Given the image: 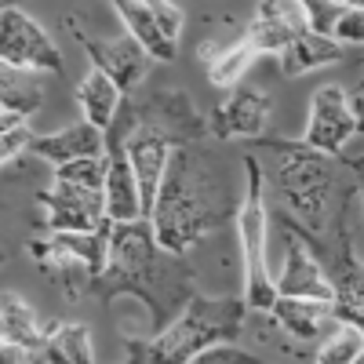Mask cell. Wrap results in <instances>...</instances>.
<instances>
[{
	"label": "cell",
	"instance_id": "obj_1",
	"mask_svg": "<svg viewBox=\"0 0 364 364\" xmlns=\"http://www.w3.org/2000/svg\"><path fill=\"white\" fill-rule=\"evenodd\" d=\"M240 190L230 164L200 142L171 149L168 168L149 208V226L164 252L186 255L197 240L226 230L237 219Z\"/></svg>",
	"mask_w": 364,
	"mask_h": 364
},
{
	"label": "cell",
	"instance_id": "obj_2",
	"mask_svg": "<svg viewBox=\"0 0 364 364\" xmlns=\"http://www.w3.org/2000/svg\"><path fill=\"white\" fill-rule=\"evenodd\" d=\"M197 291V269L186 255L164 252L154 237L149 219L113 223L109 226V248L106 266L99 277H91L84 299L109 302L117 295H135L149 310V324L161 331Z\"/></svg>",
	"mask_w": 364,
	"mask_h": 364
},
{
	"label": "cell",
	"instance_id": "obj_3",
	"mask_svg": "<svg viewBox=\"0 0 364 364\" xmlns=\"http://www.w3.org/2000/svg\"><path fill=\"white\" fill-rule=\"evenodd\" d=\"M128 99V132H124V154L139 186V219H149L161 175L168 168L171 149L208 139V124L178 87H154L146 95Z\"/></svg>",
	"mask_w": 364,
	"mask_h": 364
},
{
	"label": "cell",
	"instance_id": "obj_4",
	"mask_svg": "<svg viewBox=\"0 0 364 364\" xmlns=\"http://www.w3.org/2000/svg\"><path fill=\"white\" fill-rule=\"evenodd\" d=\"M252 149L277 154L273 168V193L281 208H288V223L302 233H324L331 215L350 193H360L357 178L339 182V157H324L317 149L302 146L299 139H252Z\"/></svg>",
	"mask_w": 364,
	"mask_h": 364
},
{
	"label": "cell",
	"instance_id": "obj_5",
	"mask_svg": "<svg viewBox=\"0 0 364 364\" xmlns=\"http://www.w3.org/2000/svg\"><path fill=\"white\" fill-rule=\"evenodd\" d=\"M245 302L226 295V299H208L193 291L154 339H124L128 364H186L200 350L215 343H233L245 328Z\"/></svg>",
	"mask_w": 364,
	"mask_h": 364
},
{
	"label": "cell",
	"instance_id": "obj_6",
	"mask_svg": "<svg viewBox=\"0 0 364 364\" xmlns=\"http://www.w3.org/2000/svg\"><path fill=\"white\" fill-rule=\"evenodd\" d=\"M48 211V233H91L106 226V193H102V157H80L55 168V186L37 193Z\"/></svg>",
	"mask_w": 364,
	"mask_h": 364
},
{
	"label": "cell",
	"instance_id": "obj_7",
	"mask_svg": "<svg viewBox=\"0 0 364 364\" xmlns=\"http://www.w3.org/2000/svg\"><path fill=\"white\" fill-rule=\"evenodd\" d=\"M240 168H245V193H240L237 208V233H240V259H245V310L266 314L273 306V273L266 266V175L255 154H240Z\"/></svg>",
	"mask_w": 364,
	"mask_h": 364
},
{
	"label": "cell",
	"instance_id": "obj_8",
	"mask_svg": "<svg viewBox=\"0 0 364 364\" xmlns=\"http://www.w3.org/2000/svg\"><path fill=\"white\" fill-rule=\"evenodd\" d=\"M0 58L11 66L63 77V51H58V44L15 4L0 8Z\"/></svg>",
	"mask_w": 364,
	"mask_h": 364
},
{
	"label": "cell",
	"instance_id": "obj_9",
	"mask_svg": "<svg viewBox=\"0 0 364 364\" xmlns=\"http://www.w3.org/2000/svg\"><path fill=\"white\" fill-rule=\"evenodd\" d=\"M360 132V117L350 109L346 102V91L339 84H324L314 91V102H310V124L302 132V146L317 149L324 157H339L343 146Z\"/></svg>",
	"mask_w": 364,
	"mask_h": 364
},
{
	"label": "cell",
	"instance_id": "obj_10",
	"mask_svg": "<svg viewBox=\"0 0 364 364\" xmlns=\"http://www.w3.org/2000/svg\"><path fill=\"white\" fill-rule=\"evenodd\" d=\"M66 26H70V33L77 37V44L87 51L91 70L106 73L120 95H132V91L142 84V77H146V70H149V63H154V58H149L132 37H120V41L91 37L87 29H80V22H77L73 15L66 18Z\"/></svg>",
	"mask_w": 364,
	"mask_h": 364
},
{
	"label": "cell",
	"instance_id": "obj_11",
	"mask_svg": "<svg viewBox=\"0 0 364 364\" xmlns=\"http://www.w3.org/2000/svg\"><path fill=\"white\" fill-rule=\"evenodd\" d=\"M233 95L211 109V117H204V124H208V135H215V139H259L269 124V95L262 87H248V84H237L230 87Z\"/></svg>",
	"mask_w": 364,
	"mask_h": 364
},
{
	"label": "cell",
	"instance_id": "obj_12",
	"mask_svg": "<svg viewBox=\"0 0 364 364\" xmlns=\"http://www.w3.org/2000/svg\"><path fill=\"white\" fill-rule=\"evenodd\" d=\"M302 29H310V18L299 0H259L255 18L240 37L255 48V55H281Z\"/></svg>",
	"mask_w": 364,
	"mask_h": 364
},
{
	"label": "cell",
	"instance_id": "obj_13",
	"mask_svg": "<svg viewBox=\"0 0 364 364\" xmlns=\"http://www.w3.org/2000/svg\"><path fill=\"white\" fill-rule=\"evenodd\" d=\"M277 226L284 230V266H281L277 277H273V291L284 295V299H321V302H331V284L324 277L321 262L306 252V245H302V240L284 223H277Z\"/></svg>",
	"mask_w": 364,
	"mask_h": 364
},
{
	"label": "cell",
	"instance_id": "obj_14",
	"mask_svg": "<svg viewBox=\"0 0 364 364\" xmlns=\"http://www.w3.org/2000/svg\"><path fill=\"white\" fill-rule=\"evenodd\" d=\"M26 154L48 161L51 168L80 161V157H102V128L87 124V120H77V124H70L63 132L33 135V139H29V146H26Z\"/></svg>",
	"mask_w": 364,
	"mask_h": 364
},
{
	"label": "cell",
	"instance_id": "obj_15",
	"mask_svg": "<svg viewBox=\"0 0 364 364\" xmlns=\"http://www.w3.org/2000/svg\"><path fill=\"white\" fill-rule=\"evenodd\" d=\"M266 314L273 317V324H281L288 336H295L302 343L321 339L328 328H336L331 302H321V299H284V295H277Z\"/></svg>",
	"mask_w": 364,
	"mask_h": 364
},
{
	"label": "cell",
	"instance_id": "obj_16",
	"mask_svg": "<svg viewBox=\"0 0 364 364\" xmlns=\"http://www.w3.org/2000/svg\"><path fill=\"white\" fill-rule=\"evenodd\" d=\"M33 360L37 364H95L87 324L44 321V339L33 350Z\"/></svg>",
	"mask_w": 364,
	"mask_h": 364
},
{
	"label": "cell",
	"instance_id": "obj_17",
	"mask_svg": "<svg viewBox=\"0 0 364 364\" xmlns=\"http://www.w3.org/2000/svg\"><path fill=\"white\" fill-rule=\"evenodd\" d=\"M200 63H204V70H208V80L215 84V87H223V91H230V87H237L240 84V77H245L252 66H255V48L245 41V37H237V41H230V44H200Z\"/></svg>",
	"mask_w": 364,
	"mask_h": 364
},
{
	"label": "cell",
	"instance_id": "obj_18",
	"mask_svg": "<svg viewBox=\"0 0 364 364\" xmlns=\"http://www.w3.org/2000/svg\"><path fill=\"white\" fill-rule=\"evenodd\" d=\"M44 77L37 70H26V66H11L0 58V109L18 113L22 120H29L41 106H44Z\"/></svg>",
	"mask_w": 364,
	"mask_h": 364
},
{
	"label": "cell",
	"instance_id": "obj_19",
	"mask_svg": "<svg viewBox=\"0 0 364 364\" xmlns=\"http://www.w3.org/2000/svg\"><path fill=\"white\" fill-rule=\"evenodd\" d=\"M346 55L343 44H336L331 37L317 33V29H302V33L281 51V73L284 77H302L310 70H321L328 63H339Z\"/></svg>",
	"mask_w": 364,
	"mask_h": 364
},
{
	"label": "cell",
	"instance_id": "obj_20",
	"mask_svg": "<svg viewBox=\"0 0 364 364\" xmlns=\"http://www.w3.org/2000/svg\"><path fill=\"white\" fill-rule=\"evenodd\" d=\"M41 339H44V321L37 317V310L11 291L0 295V343H11L33 353Z\"/></svg>",
	"mask_w": 364,
	"mask_h": 364
},
{
	"label": "cell",
	"instance_id": "obj_21",
	"mask_svg": "<svg viewBox=\"0 0 364 364\" xmlns=\"http://www.w3.org/2000/svg\"><path fill=\"white\" fill-rule=\"evenodd\" d=\"M109 4L117 8L120 22L128 26V37H132L149 58H154V63H171V58H175V44L161 37V29L154 26V18H149V11H146L142 0H109Z\"/></svg>",
	"mask_w": 364,
	"mask_h": 364
},
{
	"label": "cell",
	"instance_id": "obj_22",
	"mask_svg": "<svg viewBox=\"0 0 364 364\" xmlns=\"http://www.w3.org/2000/svg\"><path fill=\"white\" fill-rule=\"evenodd\" d=\"M109 226H99V230H91V233H51L44 245L55 248V252H66L73 259H80L87 266L91 277H99V269L106 266V248H109Z\"/></svg>",
	"mask_w": 364,
	"mask_h": 364
},
{
	"label": "cell",
	"instance_id": "obj_23",
	"mask_svg": "<svg viewBox=\"0 0 364 364\" xmlns=\"http://www.w3.org/2000/svg\"><path fill=\"white\" fill-rule=\"evenodd\" d=\"M120 99H124V95H120V91L113 87V80L106 73H99V70H91L80 80V87H77V102L84 109V120H87V124H95V128L109 124V117L117 113Z\"/></svg>",
	"mask_w": 364,
	"mask_h": 364
},
{
	"label": "cell",
	"instance_id": "obj_24",
	"mask_svg": "<svg viewBox=\"0 0 364 364\" xmlns=\"http://www.w3.org/2000/svg\"><path fill=\"white\" fill-rule=\"evenodd\" d=\"M364 350V331L357 324H336L317 350V364H353Z\"/></svg>",
	"mask_w": 364,
	"mask_h": 364
},
{
	"label": "cell",
	"instance_id": "obj_25",
	"mask_svg": "<svg viewBox=\"0 0 364 364\" xmlns=\"http://www.w3.org/2000/svg\"><path fill=\"white\" fill-rule=\"evenodd\" d=\"M186 364H269V360L266 357H255L248 350H240L233 343H215V346L200 350L197 357H190Z\"/></svg>",
	"mask_w": 364,
	"mask_h": 364
},
{
	"label": "cell",
	"instance_id": "obj_26",
	"mask_svg": "<svg viewBox=\"0 0 364 364\" xmlns=\"http://www.w3.org/2000/svg\"><path fill=\"white\" fill-rule=\"evenodd\" d=\"M149 18H154V26L161 29V37L178 44V33H182V8H175L171 0H142Z\"/></svg>",
	"mask_w": 364,
	"mask_h": 364
},
{
	"label": "cell",
	"instance_id": "obj_27",
	"mask_svg": "<svg viewBox=\"0 0 364 364\" xmlns=\"http://www.w3.org/2000/svg\"><path fill=\"white\" fill-rule=\"evenodd\" d=\"M302 4V11H306V18H310V29H317V33H331V26H336V18L346 11V4L343 0H299Z\"/></svg>",
	"mask_w": 364,
	"mask_h": 364
},
{
	"label": "cell",
	"instance_id": "obj_28",
	"mask_svg": "<svg viewBox=\"0 0 364 364\" xmlns=\"http://www.w3.org/2000/svg\"><path fill=\"white\" fill-rule=\"evenodd\" d=\"M336 44H360L364 41V15H360V8H346L339 18H336V26H331V33H328Z\"/></svg>",
	"mask_w": 364,
	"mask_h": 364
},
{
	"label": "cell",
	"instance_id": "obj_29",
	"mask_svg": "<svg viewBox=\"0 0 364 364\" xmlns=\"http://www.w3.org/2000/svg\"><path fill=\"white\" fill-rule=\"evenodd\" d=\"M29 139H33V132H29L26 120H22V124H15V128H8V132H0V168H4L8 161H15V157H22Z\"/></svg>",
	"mask_w": 364,
	"mask_h": 364
},
{
	"label": "cell",
	"instance_id": "obj_30",
	"mask_svg": "<svg viewBox=\"0 0 364 364\" xmlns=\"http://www.w3.org/2000/svg\"><path fill=\"white\" fill-rule=\"evenodd\" d=\"M26 360H29V350L11 346V343H0V364H26Z\"/></svg>",
	"mask_w": 364,
	"mask_h": 364
},
{
	"label": "cell",
	"instance_id": "obj_31",
	"mask_svg": "<svg viewBox=\"0 0 364 364\" xmlns=\"http://www.w3.org/2000/svg\"><path fill=\"white\" fill-rule=\"evenodd\" d=\"M15 124H22V117H18V113H8V109H0V132H8V128H15Z\"/></svg>",
	"mask_w": 364,
	"mask_h": 364
},
{
	"label": "cell",
	"instance_id": "obj_32",
	"mask_svg": "<svg viewBox=\"0 0 364 364\" xmlns=\"http://www.w3.org/2000/svg\"><path fill=\"white\" fill-rule=\"evenodd\" d=\"M343 4H346V8H360V0H343Z\"/></svg>",
	"mask_w": 364,
	"mask_h": 364
},
{
	"label": "cell",
	"instance_id": "obj_33",
	"mask_svg": "<svg viewBox=\"0 0 364 364\" xmlns=\"http://www.w3.org/2000/svg\"><path fill=\"white\" fill-rule=\"evenodd\" d=\"M4 259H8V255H4V252H0V262H4Z\"/></svg>",
	"mask_w": 364,
	"mask_h": 364
},
{
	"label": "cell",
	"instance_id": "obj_34",
	"mask_svg": "<svg viewBox=\"0 0 364 364\" xmlns=\"http://www.w3.org/2000/svg\"><path fill=\"white\" fill-rule=\"evenodd\" d=\"M4 4H8V0H0V8H4Z\"/></svg>",
	"mask_w": 364,
	"mask_h": 364
},
{
	"label": "cell",
	"instance_id": "obj_35",
	"mask_svg": "<svg viewBox=\"0 0 364 364\" xmlns=\"http://www.w3.org/2000/svg\"><path fill=\"white\" fill-rule=\"evenodd\" d=\"M8 4H11V0H8Z\"/></svg>",
	"mask_w": 364,
	"mask_h": 364
}]
</instances>
